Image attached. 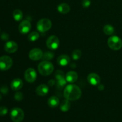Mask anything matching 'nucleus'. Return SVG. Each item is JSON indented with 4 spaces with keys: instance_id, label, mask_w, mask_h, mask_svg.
Returning a JSON list of instances; mask_svg holds the SVG:
<instances>
[{
    "instance_id": "3",
    "label": "nucleus",
    "mask_w": 122,
    "mask_h": 122,
    "mask_svg": "<svg viewBox=\"0 0 122 122\" xmlns=\"http://www.w3.org/2000/svg\"><path fill=\"white\" fill-rule=\"evenodd\" d=\"M107 44L110 48L117 51L122 47V40L117 36H112L107 41Z\"/></svg>"
},
{
    "instance_id": "26",
    "label": "nucleus",
    "mask_w": 122,
    "mask_h": 122,
    "mask_svg": "<svg viewBox=\"0 0 122 122\" xmlns=\"http://www.w3.org/2000/svg\"><path fill=\"white\" fill-rule=\"evenodd\" d=\"M14 97V99H15L16 101H20L23 99V95L22 93L20 92H16L15 94Z\"/></svg>"
},
{
    "instance_id": "6",
    "label": "nucleus",
    "mask_w": 122,
    "mask_h": 122,
    "mask_svg": "<svg viewBox=\"0 0 122 122\" xmlns=\"http://www.w3.org/2000/svg\"><path fill=\"white\" fill-rule=\"evenodd\" d=\"M13 60L7 56H3L0 57V70L6 71L11 67L13 65Z\"/></svg>"
},
{
    "instance_id": "31",
    "label": "nucleus",
    "mask_w": 122,
    "mask_h": 122,
    "mask_svg": "<svg viewBox=\"0 0 122 122\" xmlns=\"http://www.w3.org/2000/svg\"><path fill=\"white\" fill-rule=\"evenodd\" d=\"M98 89H99V90L102 91L104 89V86L103 85L99 84L98 85Z\"/></svg>"
},
{
    "instance_id": "18",
    "label": "nucleus",
    "mask_w": 122,
    "mask_h": 122,
    "mask_svg": "<svg viewBox=\"0 0 122 122\" xmlns=\"http://www.w3.org/2000/svg\"><path fill=\"white\" fill-rule=\"evenodd\" d=\"M47 104L48 105L49 107H51V108H56V107H57V106L59 105V99H58L57 97H51L49 98V99L48 100Z\"/></svg>"
},
{
    "instance_id": "2",
    "label": "nucleus",
    "mask_w": 122,
    "mask_h": 122,
    "mask_svg": "<svg viewBox=\"0 0 122 122\" xmlns=\"http://www.w3.org/2000/svg\"><path fill=\"white\" fill-rule=\"evenodd\" d=\"M54 67L52 63L48 61H43L41 62L38 66V70L39 73L44 76H47L51 75Z\"/></svg>"
},
{
    "instance_id": "8",
    "label": "nucleus",
    "mask_w": 122,
    "mask_h": 122,
    "mask_svg": "<svg viewBox=\"0 0 122 122\" xmlns=\"http://www.w3.org/2000/svg\"><path fill=\"white\" fill-rule=\"evenodd\" d=\"M37 77L36 71L34 69L29 68L25 72V79L29 83H33L36 81Z\"/></svg>"
},
{
    "instance_id": "16",
    "label": "nucleus",
    "mask_w": 122,
    "mask_h": 122,
    "mask_svg": "<svg viewBox=\"0 0 122 122\" xmlns=\"http://www.w3.org/2000/svg\"><path fill=\"white\" fill-rule=\"evenodd\" d=\"M49 88L46 85L41 84L38 86L36 89V93L39 96H45L48 93Z\"/></svg>"
},
{
    "instance_id": "32",
    "label": "nucleus",
    "mask_w": 122,
    "mask_h": 122,
    "mask_svg": "<svg viewBox=\"0 0 122 122\" xmlns=\"http://www.w3.org/2000/svg\"><path fill=\"white\" fill-rule=\"evenodd\" d=\"M48 84L50 85V86H53L55 84V81L54 80H50L48 82Z\"/></svg>"
},
{
    "instance_id": "22",
    "label": "nucleus",
    "mask_w": 122,
    "mask_h": 122,
    "mask_svg": "<svg viewBox=\"0 0 122 122\" xmlns=\"http://www.w3.org/2000/svg\"><path fill=\"white\" fill-rule=\"evenodd\" d=\"M103 32L107 35H112L114 32V28L110 25H106L103 27Z\"/></svg>"
},
{
    "instance_id": "17",
    "label": "nucleus",
    "mask_w": 122,
    "mask_h": 122,
    "mask_svg": "<svg viewBox=\"0 0 122 122\" xmlns=\"http://www.w3.org/2000/svg\"><path fill=\"white\" fill-rule=\"evenodd\" d=\"M78 79V75L75 71H70L67 73L66 75V79L69 83H75Z\"/></svg>"
},
{
    "instance_id": "23",
    "label": "nucleus",
    "mask_w": 122,
    "mask_h": 122,
    "mask_svg": "<svg viewBox=\"0 0 122 122\" xmlns=\"http://www.w3.org/2000/svg\"><path fill=\"white\" fill-rule=\"evenodd\" d=\"M39 38V34L38 32H32L30 33L28 35V40L30 42H35L36 40H38Z\"/></svg>"
},
{
    "instance_id": "4",
    "label": "nucleus",
    "mask_w": 122,
    "mask_h": 122,
    "mask_svg": "<svg viewBox=\"0 0 122 122\" xmlns=\"http://www.w3.org/2000/svg\"><path fill=\"white\" fill-rule=\"evenodd\" d=\"M51 27H52V22L51 20L46 18L41 19L37 23V30L41 33H44L49 30Z\"/></svg>"
},
{
    "instance_id": "1",
    "label": "nucleus",
    "mask_w": 122,
    "mask_h": 122,
    "mask_svg": "<svg viewBox=\"0 0 122 122\" xmlns=\"http://www.w3.org/2000/svg\"><path fill=\"white\" fill-rule=\"evenodd\" d=\"M82 96V91L78 86L74 84L67 85L64 90V97L69 101H76Z\"/></svg>"
},
{
    "instance_id": "25",
    "label": "nucleus",
    "mask_w": 122,
    "mask_h": 122,
    "mask_svg": "<svg viewBox=\"0 0 122 122\" xmlns=\"http://www.w3.org/2000/svg\"><path fill=\"white\" fill-rule=\"evenodd\" d=\"M82 56V52L79 50H75L72 52V58L74 60H77Z\"/></svg>"
},
{
    "instance_id": "13",
    "label": "nucleus",
    "mask_w": 122,
    "mask_h": 122,
    "mask_svg": "<svg viewBox=\"0 0 122 122\" xmlns=\"http://www.w3.org/2000/svg\"><path fill=\"white\" fill-rule=\"evenodd\" d=\"M87 79H88V82L93 86L98 85L101 81V79H100L99 75L95 73H91L89 74L88 77H87Z\"/></svg>"
},
{
    "instance_id": "20",
    "label": "nucleus",
    "mask_w": 122,
    "mask_h": 122,
    "mask_svg": "<svg viewBox=\"0 0 122 122\" xmlns=\"http://www.w3.org/2000/svg\"><path fill=\"white\" fill-rule=\"evenodd\" d=\"M70 106L71 105L69 102V100L66 99V100H63L62 102H61L60 108L61 111H62L63 112H67L70 108Z\"/></svg>"
},
{
    "instance_id": "12",
    "label": "nucleus",
    "mask_w": 122,
    "mask_h": 122,
    "mask_svg": "<svg viewBox=\"0 0 122 122\" xmlns=\"http://www.w3.org/2000/svg\"><path fill=\"white\" fill-rule=\"evenodd\" d=\"M4 50L7 52L13 54L16 52L18 50V45L15 42L10 41L7 42L4 45Z\"/></svg>"
},
{
    "instance_id": "24",
    "label": "nucleus",
    "mask_w": 122,
    "mask_h": 122,
    "mask_svg": "<svg viewBox=\"0 0 122 122\" xmlns=\"http://www.w3.org/2000/svg\"><path fill=\"white\" fill-rule=\"evenodd\" d=\"M54 57V54L53 52L47 51L43 54L42 59L44 60V61H48L53 58Z\"/></svg>"
},
{
    "instance_id": "5",
    "label": "nucleus",
    "mask_w": 122,
    "mask_h": 122,
    "mask_svg": "<svg viewBox=\"0 0 122 122\" xmlns=\"http://www.w3.org/2000/svg\"><path fill=\"white\" fill-rule=\"evenodd\" d=\"M10 117L11 120L14 122H21L25 117V113L22 109L15 107L11 111Z\"/></svg>"
},
{
    "instance_id": "7",
    "label": "nucleus",
    "mask_w": 122,
    "mask_h": 122,
    "mask_svg": "<svg viewBox=\"0 0 122 122\" xmlns=\"http://www.w3.org/2000/svg\"><path fill=\"white\" fill-rule=\"evenodd\" d=\"M46 46L52 50H56L60 45V40L56 35H51L48 38L46 42Z\"/></svg>"
},
{
    "instance_id": "30",
    "label": "nucleus",
    "mask_w": 122,
    "mask_h": 122,
    "mask_svg": "<svg viewBox=\"0 0 122 122\" xmlns=\"http://www.w3.org/2000/svg\"><path fill=\"white\" fill-rule=\"evenodd\" d=\"M1 38L4 41H7L9 39V35H8L7 33L4 32V33H2V35H1Z\"/></svg>"
},
{
    "instance_id": "28",
    "label": "nucleus",
    "mask_w": 122,
    "mask_h": 122,
    "mask_svg": "<svg viewBox=\"0 0 122 122\" xmlns=\"http://www.w3.org/2000/svg\"><path fill=\"white\" fill-rule=\"evenodd\" d=\"M0 92L4 95H7L8 92V88L6 85L1 86L0 88Z\"/></svg>"
},
{
    "instance_id": "19",
    "label": "nucleus",
    "mask_w": 122,
    "mask_h": 122,
    "mask_svg": "<svg viewBox=\"0 0 122 122\" xmlns=\"http://www.w3.org/2000/svg\"><path fill=\"white\" fill-rule=\"evenodd\" d=\"M57 10L60 13L64 14H67L70 11V7L67 4L61 3L58 5V7H57Z\"/></svg>"
},
{
    "instance_id": "10",
    "label": "nucleus",
    "mask_w": 122,
    "mask_h": 122,
    "mask_svg": "<svg viewBox=\"0 0 122 122\" xmlns=\"http://www.w3.org/2000/svg\"><path fill=\"white\" fill-rule=\"evenodd\" d=\"M55 77L57 81V85L60 88H63L66 85L67 81L66 79V76L64 77V74L61 70H57L55 73Z\"/></svg>"
},
{
    "instance_id": "21",
    "label": "nucleus",
    "mask_w": 122,
    "mask_h": 122,
    "mask_svg": "<svg viewBox=\"0 0 122 122\" xmlns=\"http://www.w3.org/2000/svg\"><path fill=\"white\" fill-rule=\"evenodd\" d=\"M13 16L14 20L15 21H20L22 20L23 17V14L22 11L19 9H16L13 11Z\"/></svg>"
},
{
    "instance_id": "33",
    "label": "nucleus",
    "mask_w": 122,
    "mask_h": 122,
    "mask_svg": "<svg viewBox=\"0 0 122 122\" xmlns=\"http://www.w3.org/2000/svg\"><path fill=\"white\" fill-rule=\"evenodd\" d=\"M2 95H1V94H0V101H1V100H2Z\"/></svg>"
},
{
    "instance_id": "11",
    "label": "nucleus",
    "mask_w": 122,
    "mask_h": 122,
    "mask_svg": "<svg viewBox=\"0 0 122 122\" xmlns=\"http://www.w3.org/2000/svg\"><path fill=\"white\" fill-rule=\"evenodd\" d=\"M31 29V23L27 20H24L19 24V30L21 34H26Z\"/></svg>"
},
{
    "instance_id": "29",
    "label": "nucleus",
    "mask_w": 122,
    "mask_h": 122,
    "mask_svg": "<svg viewBox=\"0 0 122 122\" xmlns=\"http://www.w3.org/2000/svg\"><path fill=\"white\" fill-rule=\"evenodd\" d=\"M90 0H82V5L84 8H88L91 5Z\"/></svg>"
},
{
    "instance_id": "15",
    "label": "nucleus",
    "mask_w": 122,
    "mask_h": 122,
    "mask_svg": "<svg viewBox=\"0 0 122 122\" xmlns=\"http://www.w3.org/2000/svg\"><path fill=\"white\" fill-rule=\"evenodd\" d=\"M11 88L14 91H19L21 89L23 86V82L20 78H16L13 80L11 83Z\"/></svg>"
},
{
    "instance_id": "14",
    "label": "nucleus",
    "mask_w": 122,
    "mask_h": 122,
    "mask_svg": "<svg viewBox=\"0 0 122 122\" xmlns=\"http://www.w3.org/2000/svg\"><path fill=\"white\" fill-rule=\"evenodd\" d=\"M70 58L67 55H61L57 58V63L60 66H66L70 63Z\"/></svg>"
},
{
    "instance_id": "9",
    "label": "nucleus",
    "mask_w": 122,
    "mask_h": 122,
    "mask_svg": "<svg viewBox=\"0 0 122 122\" xmlns=\"http://www.w3.org/2000/svg\"><path fill=\"white\" fill-rule=\"evenodd\" d=\"M42 51L39 48H33L30 51L29 57L33 61H38L42 59L43 57Z\"/></svg>"
},
{
    "instance_id": "27",
    "label": "nucleus",
    "mask_w": 122,
    "mask_h": 122,
    "mask_svg": "<svg viewBox=\"0 0 122 122\" xmlns=\"http://www.w3.org/2000/svg\"><path fill=\"white\" fill-rule=\"evenodd\" d=\"M8 113V109L5 106H0V116H4Z\"/></svg>"
}]
</instances>
